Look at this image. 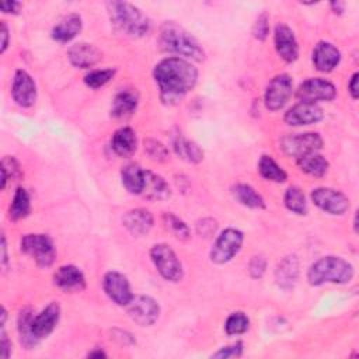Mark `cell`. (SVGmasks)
<instances>
[{"label":"cell","mask_w":359,"mask_h":359,"mask_svg":"<svg viewBox=\"0 0 359 359\" xmlns=\"http://www.w3.org/2000/svg\"><path fill=\"white\" fill-rule=\"evenodd\" d=\"M273 42L276 53L287 63L294 62L299 57V43L294 32L286 24H278L275 27Z\"/></svg>","instance_id":"cell-17"},{"label":"cell","mask_w":359,"mask_h":359,"mask_svg":"<svg viewBox=\"0 0 359 359\" xmlns=\"http://www.w3.org/2000/svg\"><path fill=\"white\" fill-rule=\"evenodd\" d=\"M114 338H115L116 341H119V344H123V345H130V344L135 342L133 337H132L129 332L122 331V330H116Z\"/></svg>","instance_id":"cell-47"},{"label":"cell","mask_w":359,"mask_h":359,"mask_svg":"<svg viewBox=\"0 0 359 359\" xmlns=\"http://www.w3.org/2000/svg\"><path fill=\"white\" fill-rule=\"evenodd\" d=\"M87 356H88V358H107V353H105L102 349L97 348V349L90 351V352L87 353Z\"/></svg>","instance_id":"cell-51"},{"label":"cell","mask_w":359,"mask_h":359,"mask_svg":"<svg viewBox=\"0 0 359 359\" xmlns=\"http://www.w3.org/2000/svg\"><path fill=\"white\" fill-rule=\"evenodd\" d=\"M244 241V234L238 229H224L215 240L213 247L209 252V258L213 264L222 265L234 258L240 251Z\"/></svg>","instance_id":"cell-7"},{"label":"cell","mask_w":359,"mask_h":359,"mask_svg":"<svg viewBox=\"0 0 359 359\" xmlns=\"http://www.w3.org/2000/svg\"><path fill=\"white\" fill-rule=\"evenodd\" d=\"M344 7H345L344 1H332L331 3V8L335 14H341L344 11Z\"/></svg>","instance_id":"cell-50"},{"label":"cell","mask_w":359,"mask_h":359,"mask_svg":"<svg viewBox=\"0 0 359 359\" xmlns=\"http://www.w3.org/2000/svg\"><path fill=\"white\" fill-rule=\"evenodd\" d=\"M285 206L296 213V215H306L307 213V202L303 191L299 187H289L283 196Z\"/></svg>","instance_id":"cell-34"},{"label":"cell","mask_w":359,"mask_h":359,"mask_svg":"<svg viewBox=\"0 0 359 359\" xmlns=\"http://www.w3.org/2000/svg\"><path fill=\"white\" fill-rule=\"evenodd\" d=\"M67 57L74 67L88 69L95 66L101 60L102 55L101 50L93 43L77 42L69 48Z\"/></svg>","instance_id":"cell-19"},{"label":"cell","mask_w":359,"mask_h":359,"mask_svg":"<svg viewBox=\"0 0 359 359\" xmlns=\"http://www.w3.org/2000/svg\"><path fill=\"white\" fill-rule=\"evenodd\" d=\"M231 194L238 203L250 209H265L264 198L248 184H236L231 188Z\"/></svg>","instance_id":"cell-28"},{"label":"cell","mask_w":359,"mask_h":359,"mask_svg":"<svg viewBox=\"0 0 359 359\" xmlns=\"http://www.w3.org/2000/svg\"><path fill=\"white\" fill-rule=\"evenodd\" d=\"M11 97L15 104L22 108H29L35 104L36 84L28 72L22 69L15 70L11 84Z\"/></svg>","instance_id":"cell-15"},{"label":"cell","mask_w":359,"mask_h":359,"mask_svg":"<svg viewBox=\"0 0 359 359\" xmlns=\"http://www.w3.org/2000/svg\"><path fill=\"white\" fill-rule=\"evenodd\" d=\"M153 77L160 91V100L165 105H175L195 87L198 69L187 59L170 56L154 66Z\"/></svg>","instance_id":"cell-1"},{"label":"cell","mask_w":359,"mask_h":359,"mask_svg":"<svg viewBox=\"0 0 359 359\" xmlns=\"http://www.w3.org/2000/svg\"><path fill=\"white\" fill-rule=\"evenodd\" d=\"M172 149L178 157L189 163L198 164L203 160V150L194 140L185 139L181 133L172 137Z\"/></svg>","instance_id":"cell-27"},{"label":"cell","mask_w":359,"mask_h":359,"mask_svg":"<svg viewBox=\"0 0 359 359\" xmlns=\"http://www.w3.org/2000/svg\"><path fill=\"white\" fill-rule=\"evenodd\" d=\"M154 223L153 215L144 209V208H136L128 210L122 217L123 227L132 234V236H144L147 234Z\"/></svg>","instance_id":"cell-20"},{"label":"cell","mask_w":359,"mask_h":359,"mask_svg":"<svg viewBox=\"0 0 359 359\" xmlns=\"http://www.w3.org/2000/svg\"><path fill=\"white\" fill-rule=\"evenodd\" d=\"M163 224H164L165 230L170 231L178 240L185 241L191 236L189 227L187 226V223L182 219H180L177 215L171 213V212H165L163 215Z\"/></svg>","instance_id":"cell-35"},{"label":"cell","mask_w":359,"mask_h":359,"mask_svg":"<svg viewBox=\"0 0 359 359\" xmlns=\"http://www.w3.org/2000/svg\"><path fill=\"white\" fill-rule=\"evenodd\" d=\"M258 171L262 178L272 182H285L287 180L286 171L268 154H262L258 161Z\"/></svg>","instance_id":"cell-32"},{"label":"cell","mask_w":359,"mask_h":359,"mask_svg":"<svg viewBox=\"0 0 359 359\" xmlns=\"http://www.w3.org/2000/svg\"><path fill=\"white\" fill-rule=\"evenodd\" d=\"M337 95L335 86L321 77H311L299 84L296 90V97L303 102H317V101H331Z\"/></svg>","instance_id":"cell-11"},{"label":"cell","mask_w":359,"mask_h":359,"mask_svg":"<svg viewBox=\"0 0 359 359\" xmlns=\"http://www.w3.org/2000/svg\"><path fill=\"white\" fill-rule=\"evenodd\" d=\"M34 313L31 309H22L18 314V320H17V330H18V335H20V342L25 349H32L35 348L39 342L34 338L32 332H31V318H32Z\"/></svg>","instance_id":"cell-33"},{"label":"cell","mask_w":359,"mask_h":359,"mask_svg":"<svg viewBox=\"0 0 359 359\" xmlns=\"http://www.w3.org/2000/svg\"><path fill=\"white\" fill-rule=\"evenodd\" d=\"M121 180L125 189L130 194L140 195L143 189V180H144V170L139 164H126L121 170Z\"/></svg>","instance_id":"cell-29"},{"label":"cell","mask_w":359,"mask_h":359,"mask_svg":"<svg viewBox=\"0 0 359 359\" xmlns=\"http://www.w3.org/2000/svg\"><path fill=\"white\" fill-rule=\"evenodd\" d=\"M102 289L105 294L118 306H128L133 297L128 278L118 271H109L104 275Z\"/></svg>","instance_id":"cell-13"},{"label":"cell","mask_w":359,"mask_h":359,"mask_svg":"<svg viewBox=\"0 0 359 359\" xmlns=\"http://www.w3.org/2000/svg\"><path fill=\"white\" fill-rule=\"evenodd\" d=\"M8 262V255H7V243H6V237L1 236V265L6 266Z\"/></svg>","instance_id":"cell-49"},{"label":"cell","mask_w":359,"mask_h":359,"mask_svg":"<svg viewBox=\"0 0 359 359\" xmlns=\"http://www.w3.org/2000/svg\"><path fill=\"white\" fill-rule=\"evenodd\" d=\"M53 283L66 293H76L86 289L84 273L76 265L60 266L53 275Z\"/></svg>","instance_id":"cell-18"},{"label":"cell","mask_w":359,"mask_h":359,"mask_svg":"<svg viewBox=\"0 0 359 359\" xmlns=\"http://www.w3.org/2000/svg\"><path fill=\"white\" fill-rule=\"evenodd\" d=\"M111 149L119 157H130L137 149L136 133L129 126L116 129L111 137Z\"/></svg>","instance_id":"cell-25"},{"label":"cell","mask_w":359,"mask_h":359,"mask_svg":"<svg viewBox=\"0 0 359 359\" xmlns=\"http://www.w3.org/2000/svg\"><path fill=\"white\" fill-rule=\"evenodd\" d=\"M114 76H115V69H111V67L95 69L84 76V83L90 88H100L105 86L108 81H111Z\"/></svg>","instance_id":"cell-38"},{"label":"cell","mask_w":359,"mask_h":359,"mask_svg":"<svg viewBox=\"0 0 359 359\" xmlns=\"http://www.w3.org/2000/svg\"><path fill=\"white\" fill-rule=\"evenodd\" d=\"M22 7V4L20 1H3L1 3V11L3 13H7V14H18L20 13V8Z\"/></svg>","instance_id":"cell-45"},{"label":"cell","mask_w":359,"mask_h":359,"mask_svg":"<svg viewBox=\"0 0 359 359\" xmlns=\"http://www.w3.org/2000/svg\"><path fill=\"white\" fill-rule=\"evenodd\" d=\"M250 327V320L245 313L234 311L231 313L224 323V331L229 335H240L244 334Z\"/></svg>","instance_id":"cell-36"},{"label":"cell","mask_w":359,"mask_h":359,"mask_svg":"<svg viewBox=\"0 0 359 359\" xmlns=\"http://www.w3.org/2000/svg\"><path fill=\"white\" fill-rule=\"evenodd\" d=\"M20 248L25 255L31 257L39 268H48L55 262L56 248L53 240L48 234H25L20 241Z\"/></svg>","instance_id":"cell-5"},{"label":"cell","mask_w":359,"mask_h":359,"mask_svg":"<svg viewBox=\"0 0 359 359\" xmlns=\"http://www.w3.org/2000/svg\"><path fill=\"white\" fill-rule=\"evenodd\" d=\"M60 318V306L57 302H50L38 314L32 316L29 327L34 338L39 342L41 339L49 337L56 328Z\"/></svg>","instance_id":"cell-14"},{"label":"cell","mask_w":359,"mask_h":359,"mask_svg":"<svg viewBox=\"0 0 359 359\" xmlns=\"http://www.w3.org/2000/svg\"><path fill=\"white\" fill-rule=\"evenodd\" d=\"M22 171L18 161L13 156H4L1 160V189L6 188L7 181H17L21 178Z\"/></svg>","instance_id":"cell-37"},{"label":"cell","mask_w":359,"mask_h":359,"mask_svg":"<svg viewBox=\"0 0 359 359\" xmlns=\"http://www.w3.org/2000/svg\"><path fill=\"white\" fill-rule=\"evenodd\" d=\"M107 10L112 28L128 38H140L150 29L149 17L126 1H108Z\"/></svg>","instance_id":"cell-3"},{"label":"cell","mask_w":359,"mask_h":359,"mask_svg":"<svg viewBox=\"0 0 359 359\" xmlns=\"http://www.w3.org/2000/svg\"><path fill=\"white\" fill-rule=\"evenodd\" d=\"M324 118L321 107L314 102H297L285 112L283 121L290 126H303L317 123Z\"/></svg>","instance_id":"cell-16"},{"label":"cell","mask_w":359,"mask_h":359,"mask_svg":"<svg viewBox=\"0 0 359 359\" xmlns=\"http://www.w3.org/2000/svg\"><path fill=\"white\" fill-rule=\"evenodd\" d=\"M292 90H293L292 77L286 73L276 74L273 79H271V81L265 88V94H264L265 107L269 111H279L290 98Z\"/></svg>","instance_id":"cell-12"},{"label":"cell","mask_w":359,"mask_h":359,"mask_svg":"<svg viewBox=\"0 0 359 359\" xmlns=\"http://www.w3.org/2000/svg\"><path fill=\"white\" fill-rule=\"evenodd\" d=\"M265 269H266V259L262 255H255L251 258L248 264V272L251 278L254 279L262 278V275L265 273Z\"/></svg>","instance_id":"cell-43"},{"label":"cell","mask_w":359,"mask_h":359,"mask_svg":"<svg viewBox=\"0 0 359 359\" xmlns=\"http://www.w3.org/2000/svg\"><path fill=\"white\" fill-rule=\"evenodd\" d=\"M139 104L137 93L129 88L121 90L115 94L112 104H111V116L118 119L129 118L135 114Z\"/></svg>","instance_id":"cell-24"},{"label":"cell","mask_w":359,"mask_h":359,"mask_svg":"<svg viewBox=\"0 0 359 359\" xmlns=\"http://www.w3.org/2000/svg\"><path fill=\"white\" fill-rule=\"evenodd\" d=\"M353 278V266L341 257L327 255L314 261L307 269V280L311 286L324 283H348Z\"/></svg>","instance_id":"cell-4"},{"label":"cell","mask_w":359,"mask_h":359,"mask_svg":"<svg viewBox=\"0 0 359 359\" xmlns=\"http://www.w3.org/2000/svg\"><path fill=\"white\" fill-rule=\"evenodd\" d=\"M144 151L147 153V156L151 160L158 161V163L168 160V156H170L168 149L160 140H156L151 137L144 139Z\"/></svg>","instance_id":"cell-39"},{"label":"cell","mask_w":359,"mask_h":359,"mask_svg":"<svg viewBox=\"0 0 359 359\" xmlns=\"http://www.w3.org/2000/svg\"><path fill=\"white\" fill-rule=\"evenodd\" d=\"M341 62L339 49L331 42L321 41L313 49V65L317 70L328 73L334 70Z\"/></svg>","instance_id":"cell-21"},{"label":"cell","mask_w":359,"mask_h":359,"mask_svg":"<svg viewBox=\"0 0 359 359\" xmlns=\"http://www.w3.org/2000/svg\"><path fill=\"white\" fill-rule=\"evenodd\" d=\"M269 34V18L266 13H261L252 27V35L258 41H265Z\"/></svg>","instance_id":"cell-40"},{"label":"cell","mask_w":359,"mask_h":359,"mask_svg":"<svg viewBox=\"0 0 359 359\" xmlns=\"http://www.w3.org/2000/svg\"><path fill=\"white\" fill-rule=\"evenodd\" d=\"M83 27V21L80 14L77 13H70L67 15H65L52 29V38L57 42H69L73 38L77 36V34H80Z\"/></svg>","instance_id":"cell-26"},{"label":"cell","mask_w":359,"mask_h":359,"mask_svg":"<svg viewBox=\"0 0 359 359\" xmlns=\"http://www.w3.org/2000/svg\"><path fill=\"white\" fill-rule=\"evenodd\" d=\"M31 212V198H29V194L25 188L22 187H18L15 191H14V195H13V201L10 203V208H8V217L14 222L17 220H21L24 217H27Z\"/></svg>","instance_id":"cell-31"},{"label":"cell","mask_w":359,"mask_h":359,"mask_svg":"<svg viewBox=\"0 0 359 359\" xmlns=\"http://www.w3.org/2000/svg\"><path fill=\"white\" fill-rule=\"evenodd\" d=\"M150 258L157 272L168 282L177 283L184 276V269L175 251L164 243L154 244L150 248Z\"/></svg>","instance_id":"cell-6"},{"label":"cell","mask_w":359,"mask_h":359,"mask_svg":"<svg viewBox=\"0 0 359 359\" xmlns=\"http://www.w3.org/2000/svg\"><path fill=\"white\" fill-rule=\"evenodd\" d=\"M11 341L8 339L6 331H4V327H1V331H0V355L3 359H7L10 355H11Z\"/></svg>","instance_id":"cell-44"},{"label":"cell","mask_w":359,"mask_h":359,"mask_svg":"<svg viewBox=\"0 0 359 359\" xmlns=\"http://www.w3.org/2000/svg\"><path fill=\"white\" fill-rule=\"evenodd\" d=\"M297 165L303 172L318 178L324 177L330 168L328 160L318 153H310L297 158Z\"/></svg>","instance_id":"cell-30"},{"label":"cell","mask_w":359,"mask_h":359,"mask_svg":"<svg viewBox=\"0 0 359 359\" xmlns=\"http://www.w3.org/2000/svg\"><path fill=\"white\" fill-rule=\"evenodd\" d=\"M321 147H323V137L317 132L293 133V135H286L280 139L282 151L289 157H294L296 160L306 154L317 153Z\"/></svg>","instance_id":"cell-8"},{"label":"cell","mask_w":359,"mask_h":359,"mask_svg":"<svg viewBox=\"0 0 359 359\" xmlns=\"http://www.w3.org/2000/svg\"><path fill=\"white\" fill-rule=\"evenodd\" d=\"M195 229H196V233L201 237H210L217 230V222L215 219H212V217H203V219L196 222Z\"/></svg>","instance_id":"cell-42"},{"label":"cell","mask_w":359,"mask_h":359,"mask_svg":"<svg viewBox=\"0 0 359 359\" xmlns=\"http://www.w3.org/2000/svg\"><path fill=\"white\" fill-rule=\"evenodd\" d=\"M128 316L132 321H135L140 327H150L153 325L160 316V306L158 303L146 294H137L132 297V300L126 306Z\"/></svg>","instance_id":"cell-10"},{"label":"cell","mask_w":359,"mask_h":359,"mask_svg":"<svg viewBox=\"0 0 359 359\" xmlns=\"http://www.w3.org/2000/svg\"><path fill=\"white\" fill-rule=\"evenodd\" d=\"M358 77H359V74H358V73H353L352 77L349 79V83H348V91H349V94H351V97H352L353 100H358V97H359Z\"/></svg>","instance_id":"cell-46"},{"label":"cell","mask_w":359,"mask_h":359,"mask_svg":"<svg viewBox=\"0 0 359 359\" xmlns=\"http://www.w3.org/2000/svg\"><path fill=\"white\" fill-rule=\"evenodd\" d=\"M142 196L149 201H165L171 196V188L168 182L158 174L144 170Z\"/></svg>","instance_id":"cell-22"},{"label":"cell","mask_w":359,"mask_h":359,"mask_svg":"<svg viewBox=\"0 0 359 359\" xmlns=\"http://www.w3.org/2000/svg\"><path fill=\"white\" fill-rule=\"evenodd\" d=\"M8 46V27L4 21H1V49L0 52L4 53Z\"/></svg>","instance_id":"cell-48"},{"label":"cell","mask_w":359,"mask_h":359,"mask_svg":"<svg viewBox=\"0 0 359 359\" xmlns=\"http://www.w3.org/2000/svg\"><path fill=\"white\" fill-rule=\"evenodd\" d=\"M310 196L317 208L334 216H341L349 209V198L344 192L334 188H316L311 191Z\"/></svg>","instance_id":"cell-9"},{"label":"cell","mask_w":359,"mask_h":359,"mask_svg":"<svg viewBox=\"0 0 359 359\" xmlns=\"http://www.w3.org/2000/svg\"><path fill=\"white\" fill-rule=\"evenodd\" d=\"M244 345L243 342H234L231 345L222 346L219 351L212 353V358H219V359H227V358H238L243 355Z\"/></svg>","instance_id":"cell-41"},{"label":"cell","mask_w":359,"mask_h":359,"mask_svg":"<svg viewBox=\"0 0 359 359\" xmlns=\"http://www.w3.org/2000/svg\"><path fill=\"white\" fill-rule=\"evenodd\" d=\"M158 45L163 50L195 62L205 60V49L199 41L175 21H164L158 29Z\"/></svg>","instance_id":"cell-2"},{"label":"cell","mask_w":359,"mask_h":359,"mask_svg":"<svg viewBox=\"0 0 359 359\" xmlns=\"http://www.w3.org/2000/svg\"><path fill=\"white\" fill-rule=\"evenodd\" d=\"M299 278V259L294 254L283 257L275 269V282L279 287L292 289Z\"/></svg>","instance_id":"cell-23"}]
</instances>
